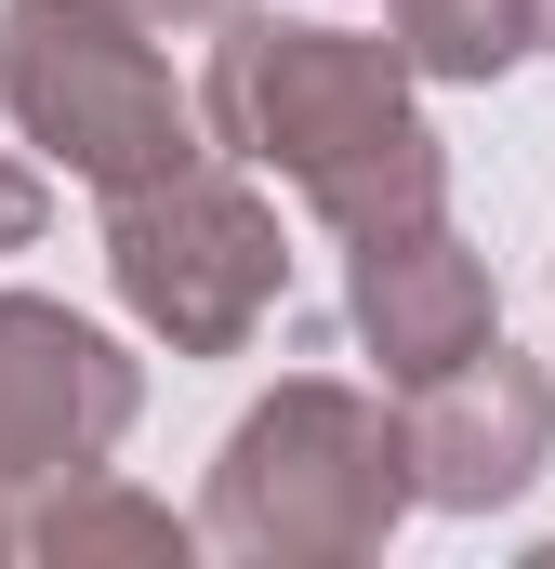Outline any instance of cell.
Wrapping results in <instances>:
<instances>
[{"label":"cell","instance_id":"obj_7","mask_svg":"<svg viewBox=\"0 0 555 569\" xmlns=\"http://www.w3.org/2000/svg\"><path fill=\"white\" fill-rule=\"evenodd\" d=\"M344 318L384 358V385H423V371H450L463 345L503 331V291H490V252L436 199V212H397V226L344 239Z\"/></svg>","mask_w":555,"mask_h":569},{"label":"cell","instance_id":"obj_9","mask_svg":"<svg viewBox=\"0 0 555 569\" xmlns=\"http://www.w3.org/2000/svg\"><path fill=\"white\" fill-rule=\"evenodd\" d=\"M384 40L411 80H463L490 93L516 53H529V0H384Z\"/></svg>","mask_w":555,"mask_h":569},{"label":"cell","instance_id":"obj_10","mask_svg":"<svg viewBox=\"0 0 555 569\" xmlns=\"http://www.w3.org/2000/svg\"><path fill=\"white\" fill-rule=\"evenodd\" d=\"M40 226H53V186H40L27 159H0V252H27Z\"/></svg>","mask_w":555,"mask_h":569},{"label":"cell","instance_id":"obj_4","mask_svg":"<svg viewBox=\"0 0 555 569\" xmlns=\"http://www.w3.org/2000/svg\"><path fill=\"white\" fill-rule=\"evenodd\" d=\"M107 279H120V305L172 358H239L291 305V239H278L265 199L199 146V159H172V172H145V186L107 199Z\"/></svg>","mask_w":555,"mask_h":569},{"label":"cell","instance_id":"obj_12","mask_svg":"<svg viewBox=\"0 0 555 569\" xmlns=\"http://www.w3.org/2000/svg\"><path fill=\"white\" fill-rule=\"evenodd\" d=\"M529 53H555V0H529Z\"/></svg>","mask_w":555,"mask_h":569},{"label":"cell","instance_id":"obj_11","mask_svg":"<svg viewBox=\"0 0 555 569\" xmlns=\"http://www.w3.org/2000/svg\"><path fill=\"white\" fill-rule=\"evenodd\" d=\"M145 27H225V13H239V0H133Z\"/></svg>","mask_w":555,"mask_h":569},{"label":"cell","instance_id":"obj_2","mask_svg":"<svg viewBox=\"0 0 555 569\" xmlns=\"http://www.w3.org/2000/svg\"><path fill=\"white\" fill-rule=\"evenodd\" d=\"M411 517V463H397V411L291 371L265 411H239V437L212 450L199 490V543L252 569H331V557H384V530Z\"/></svg>","mask_w":555,"mask_h":569},{"label":"cell","instance_id":"obj_6","mask_svg":"<svg viewBox=\"0 0 555 569\" xmlns=\"http://www.w3.org/2000/svg\"><path fill=\"white\" fill-rule=\"evenodd\" d=\"M397 463H411V503H436V517L516 503V490L555 463V385H543V358H516V345L490 331V345H463L450 371L397 385Z\"/></svg>","mask_w":555,"mask_h":569},{"label":"cell","instance_id":"obj_1","mask_svg":"<svg viewBox=\"0 0 555 569\" xmlns=\"http://www.w3.org/2000/svg\"><path fill=\"white\" fill-rule=\"evenodd\" d=\"M199 133L239 172H278L331 239H371L450 199V146L423 120L397 40H357V27H278L239 0L199 67Z\"/></svg>","mask_w":555,"mask_h":569},{"label":"cell","instance_id":"obj_8","mask_svg":"<svg viewBox=\"0 0 555 569\" xmlns=\"http://www.w3.org/2000/svg\"><path fill=\"white\" fill-rule=\"evenodd\" d=\"M13 543H27V557H185L199 517L145 503V490H120V477L93 463V477H53V503H27Z\"/></svg>","mask_w":555,"mask_h":569},{"label":"cell","instance_id":"obj_5","mask_svg":"<svg viewBox=\"0 0 555 569\" xmlns=\"http://www.w3.org/2000/svg\"><path fill=\"white\" fill-rule=\"evenodd\" d=\"M145 411V371L67 305L40 291H0V503L13 490H53V477H93Z\"/></svg>","mask_w":555,"mask_h":569},{"label":"cell","instance_id":"obj_3","mask_svg":"<svg viewBox=\"0 0 555 569\" xmlns=\"http://www.w3.org/2000/svg\"><path fill=\"white\" fill-rule=\"evenodd\" d=\"M0 120L53 172H80L93 199L212 146L199 93L172 80V53L133 0H0Z\"/></svg>","mask_w":555,"mask_h":569},{"label":"cell","instance_id":"obj_13","mask_svg":"<svg viewBox=\"0 0 555 569\" xmlns=\"http://www.w3.org/2000/svg\"><path fill=\"white\" fill-rule=\"evenodd\" d=\"M0 543H13V517H0Z\"/></svg>","mask_w":555,"mask_h":569}]
</instances>
